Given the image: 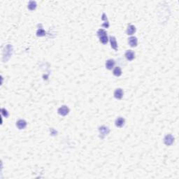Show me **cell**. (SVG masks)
Listing matches in <instances>:
<instances>
[{
    "label": "cell",
    "mask_w": 179,
    "mask_h": 179,
    "mask_svg": "<svg viewBox=\"0 0 179 179\" xmlns=\"http://www.w3.org/2000/svg\"><path fill=\"white\" fill-rule=\"evenodd\" d=\"M27 122H26L25 120H18L17 122H16V126H17V127H18L19 129H25L26 127H27Z\"/></svg>",
    "instance_id": "6"
},
{
    "label": "cell",
    "mask_w": 179,
    "mask_h": 179,
    "mask_svg": "<svg viewBox=\"0 0 179 179\" xmlns=\"http://www.w3.org/2000/svg\"><path fill=\"white\" fill-rule=\"evenodd\" d=\"M113 74L115 76H120L122 75V70L120 67H116L113 70Z\"/></svg>",
    "instance_id": "15"
},
{
    "label": "cell",
    "mask_w": 179,
    "mask_h": 179,
    "mask_svg": "<svg viewBox=\"0 0 179 179\" xmlns=\"http://www.w3.org/2000/svg\"><path fill=\"white\" fill-rule=\"evenodd\" d=\"M124 92L121 88H117L114 92V97L118 99H121L123 97Z\"/></svg>",
    "instance_id": "7"
},
{
    "label": "cell",
    "mask_w": 179,
    "mask_h": 179,
    "mask_svg": "<svg viewBox=\"0 0 179 179\" xmlns=\"http://www.w3.org/2000/svg\"><path fill=\"white\" fill-rule=\"evenodd\" d=\"M125 122V118L122 117H119L117 119L115 120V126L118 127H122L124 126Z\"/></svg>",
    "instance_id": "9"
},
{
    "label": "cell",
    "mask_w": 179,
    "mask_h": 179,
    "mask_svg": "<svg viewBox=\"0 0 179 179\" xmlns=\"http://www.w3.org/2000/svg\"><path fill=\"white\" fill-rule=\"evenodd\" d=\"M136 32V27L135 26L133 25H130L128 26V27L127 29V35H132Z\"/></svg>",
    "instance_id": "12"
},
{
    "label": "cell",
    "mask_w": 179,
    "mask_h": 179,
    "mask_svg": "<svg viewBox=\"0 0 179 179\" xmlns=\"http://www.w3.org/2000/svg\"><path fill=\"white\" fill-rule=\"evenodd\" d=\"M109 40H110L111 48H113L115 51H118V44L115 37H113V36H110V37H109Z\"/></svg>",
    "instance_id": "8"
},
{
    "label": "cell",
    "mask_w": 179,
    "mask_h": 179,
    "mask_svg": "<svg viewBox=\"0 0 179 179\" xmlns=\"http://www.w3.org/2000/svg\"><path fill=\"white\" fill-rule=\"evenodd\" d=\"M46 35V32H45V30H44L43 29H39L37 30V37H44L45 35Z\"/></svg>",
    "instance_id": "16"
},
{
    "label": "cell",
    "mask_w": 179,
    "mask_h": 179,
    "mask_svg": "<svg viewBox=\"0 0 179 179\" xmlns=\"http://www.w3.org/2000/svg\"><path fill=\"white\" fill-rule=\"evenodd\" d=\"M58 112L60 115H62V116H65V115L69 114V108L67 106H62L61 107L58 108Z\"/></svg>",
    "instance_id": "4"
},
{
    "label": "cell",
    "mask_w": 179,
    "mask_h": 179,
    "mask_svg": "<svg viewBox=\"0 0 179 179\" xmlns=\"http://www.w3.org/2000/svg\"><path fill=\"white\" fill-rule=\"evenodd\" d=\"M115 65V61L112 59L108 60L106 62V68L108 70H111Z\"/></svg>",
    "instance_id": "11"
},
{
    "label": "cell",
    "mask_w": 179,
    "mask_h": 179,
    "mask_svg": "<svg viewBox=\"0 0 179 179\" xmlns=\"http://www.w3.org/2000/svg\"><path fill=\"white\" fill-rule=\"evenodd\" d=\"M128 43L131 47H136V46H137L138 44L137 38L135 37H129L128 39Z\"/></svg>",
    "instance_id": "10"
},
{
    "label": "cell",
    "mask_w": 179,
    "mask_h": 179,
    "mask_svg": "<svg viewBox=\"0 0 179 179\" xmlns=\"http://www.w3.org/2000/svg\"><path fill=\"white\" fill-rule=\"evenodd\" d=\"M125 56L127 58V60H129V61H132V60H133L135 58V53H134V51H131V50H128V51H126V53L125 54Z\"/></svg>",
    "instance_id": "5"
},
{
    "label": "cell",
    "mask_w": 179,
    "mask_h": 179,
    "mask_svg": "<svg viewBox=\"0 0 179 179\" xmlns=\"http://www.w3.org/2000/svg\"><path fill=\"white\" fill-rule=\"evenodd\" d=\"M102 20L104 21V23L102 24V27L105 28H108V27H109V23H108V19H107V16H106V13H104L102 14Z\"/></svg>",
    "instance_id": "13"
},
{
    "label": "cell",
    "mask_w": 179,
    "mask_h": 179,
    "mask_svg": "<svg viewBox=\"0 0 179 179\" xmlns=\"http://www.w3.org/2000/svg\"><path fill=\"white\" fill-rule=\"evenodd\" d=\"M28 9L31 11L35 10L37 8V2L35 1H30L29 4H28Z\"/></svg>",
    "instance_id": "14"
},
{
    "label": "cell",
    "mask_w": 179,
    "mask_h": 179,
    "mask_svg": "<svg viewBox=\"0 0 179 179\" xmlns=\"http://www.w3.org/2000/svg\"><path fill=\"white\" fill-rule=\"evenodd\" d=\"M50 132H51V135H53V136L57 135V134H58V132L55 131V129H53V128H51V129H50Z\"/></svg>",
    "instance_id": "18"
},
{
    "label": "cell",
    "mask_w": 179,
    "mask_h": 179,
    "mask_svg": "<svg viewBox=\"0 0 179 179\" xmlns=\"http://www.w3.org/2000/svg\"><path fill=\"white\" fill-rule=\"evenodd\" d=\"M174 137L171 134H167L164 138V143L167 146H171L174 143Z\"/></svg>",
    "instance_id": "3"
},
{
    "label": "cell",
    "mask_w": 179,
    "mask_h": 179,
    "mask_svg": "<svg viewBox=\"0 0 179 179\" xmlns=\"http://www.w3.org/2000/svg\"><path fill=\"white\" fill-rule=\"evenodd\" d=\"M97 36L99 38V41L101 44H106L108 43V39L107 37V33L103 29H99L97 31Z\"/></svg>",
    "instance_id": "1"
},
{
    "label": "cell",
    "mask_w": 179,
    "mask_h": 179,
    "mask_svg": "<svg viewBox=\"0 0 179 179\" xmlns=\"http://www.w3.org/2000/svg\"><path fill=\"white\" fill-rule=\"evenodd\" d=\"M99 134H100V135H99L100 138H101V139H104L106 136L107 135V134H108V133L110 132V129H108V127L103 125V126H101L99 127Z\"/></svg>",
    "instance_id": "2"
},
{
    "label": "cell",
    "mask_w": 179,
    "mask_h": 179,
    "mask_svg": "<svg viewBox=\"0 0 179 179\" xmlns=\"http://www.w3.org/2000/svg\"><path fill=\"white\" fill-rule=\"evenodd\" d=\"M2 115H4L5 118H7L9 116V113H8V111H7L5 108H2Z\"/></svg>",
    "instance_id": "17"
}]
</instances>
